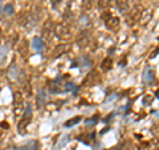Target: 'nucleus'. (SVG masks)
I'll use <instances>...</instances> for the list:
<instances>
[{
  "instance_id": "obj_13",
  "label": "nucleus",
  "mask_w": 159,
  "mask_h": 150,
  "mask_svg": "<svg viewBox=\"0 0 159 150\" xmlns=\"http://www.w3.org/2000/svg\"><path fill=\"white\" fill-rule=\"evenodd\" d=\"M7 47L6 45H0V61H2L3 59H6V56H7Z\"/></svg>"
},
{
  "instance_id": "obj_15",
  "label": "nucleus",
  "mask_w": 159,
  "mask_h": 150,
  "mask_svg": "<svg viewBox=\"0 0 159 150\" xmlns=\"http://www.w3.org/2000/svg\"><path fill=\"white\" fill-rule=\"evenodd\" d=\"M20 105L21 104V94H20L19 92L17 93H15V105Z\"/></svg>"
},
{
  "instance_id": "obj_16",
  "label": "nucleus",
  "mask_w": 159,
  "mask_h": 150,
  "mask_svg": "<svg viewBox=\"0 0 159 150\" xmlns=\"http://www.w3.org/2000/svg\"><path fill=\"white\" fill-rule=\"evenodd\" d=\"M110 63H111V60H110V59H106L105 61H103V67H102V68L105 69V71H107L109 67H110V65H109V64H110Z\"/></svg>"
},
{
  "instance_id": "obj_7",
  "label": "nucleus",
  "mask_w": 159,
  "mask_h": 150,
  "mask_svg": "<svg viewBox=\"0 0 159 150\" xmlns=\"http://www.w3.org/2000/svg\"><path fill=\"white\" fill-rule=\"evenodd\" d=\"M17 72H19L17 71V67L13 64V65L8 69V76H9V78H11V80H16L17 78Z\"/></svg>"
},
{
  "instance_id": "obj_12",
  "label": "nucleus",
  "mask_w": 159,
  "mask_h": 150,
  "mask_svg": "<svg viewBox=\"0 0 159 150\" xmlns=\"http://www.w3.org/2000/svg\"><path fill=\"white\" fill-rule=\"evenodd\" d=\"M27 51H28V47H27V41H21V44L19 45V52L23 54H27Z\"/></svg>"
},
{
  "instance_id": "obj_19",
  "label": "nucleus",
  "mask_w": 159,
  "mask_h": 150,
  "mask_svg": "<svg viewBox=\"0 0 159 150\" xmlns=\"http://www.w3.org/2000/svg\"><path fill=\"white\" fill-rule=\"evenodd\" d=\"M155 96H157V97H158V98H159V91H158V92H157V93H155Z\"/></svg>"
},
{
  "instance_id": "obj_10",
  "label": "nucleus",
  "mask_w": 159,
  "mask_h": 150,
  "mask_svg": "<svg viewBox=\"0 0 159 150\" xmlns=\"http://www.w3.org/2000/svg\"><path fill=\"white\" fill-rule=\"evenodd\" d=\"M68 141H69V136H68V134H64V136L61 137V141H60V143H57V145H56V148H54V149H56V150H57V149H61V148H62L64 145H65Z\"/></svg>"
},
{
  "instance_id": "obj_6",
  "label": "nucleus",
  "mask_w": 159,
  "mask_h": 150,
  "mask_svg": "<svg viewBox=\"0 0 159 150\" xmlns=\"http://www.w3.org/2000/svg\"><path fill=\"white\" fill-rule=\"evenodd\" d=\"M32 47L34 48V51H37V52H41V49L44 48V44L41 41V39L40 37H34L32 40Z\"/></svg>"
},
{
  "instance_id": "obj_17",
  "label": "nucleus",
  "mask_w": 159,
  "mask_h": 150,
  "mask_svg": "<svg viewBox=\"0 0 159 150\" xmlns=\"http://www.w3.org/2000/svg\"><path fill=\"white\" fill-rule=\"evenodd\" d=\"M3 16H4V11H3V8L0 7V20L3 19Z\"/></svg>"
},
{
  "instance_id": "obj_2",
  "label": "nucleus",
  "mask_w": 159,
  "mask_h": 150,
  "mask_svg": "<svg viewBox=\"0 0 159 150\" xmlns=\"http://www.w3.org/2000/svg\"><path fill=\"white\" fill-rule=\"evenodd\" d=\"M56 35L60 39L66 40V39L70 37V31H69V28L65 26V24H58L56 27Z\"/></svg>"
},
{
  "instance_id": "obj_4",
  "label": "nucleus",
  "mask_w": 159,
  "mask_h": 150,
  "mask_svg": "<svg viewBox=\"0 0 159 150\" xmlns=\"http://www.w3.org/2000/svg\"><path fill=\"white\" fill-rule=\"evenodd\" d=\"M36 101H37V105H40V106H43V105L47 102V94H45V91H43V89H41V91H39Z\"/></svg>"
},
{
  "instance_id": "obj_8",
  "label": "nucleus",
  "mask_w": 159,
  "mask_h": 150,
  "mask_svg": "<svg viewBox=\"0 0 159 150\" xmlns=\"http://www.w3.org/2000/svg\"><path fill=\"white\" fill-rule=\"evenodd\" d=\"M118 8L121 12H126L129 9V4L126 3V0H118Z\"/></svg>"
},
{
  "instance_id": "obj_1",
  "label": "nucleus",
  "mask_w": 159,
  "mask_h": 150,
  "mask_svg": "<svg viewBox=\"0 0 159 150\" xmlns=\"http://www.w3.org/2000/svg\"><path fill=\"white\" fill-rule=\"evenodd\" d=\"M31 118H32V108H31V105H27V110H25L24 116L21 117V120L19 121V125H17V129H19L20 134L25 133V129L28 126V124L31 122Z\"/></svg>"
},
{
  "instance_id": "obj_5",
  "label": "nucleus",
  "mask_w": 159,
  "mask_h": 150,
  "mask_svg": "<svg viewBox=\"0 0 159 150\" xmlns=\"http://www.w3.org/2000/svg\"><path fill=\"white\" fill-rule=\"evenodd\" d=\"M39 143L36 141H29L27 145H24L21 148H17V150H37Z\"/></svg>"
},
{
  "instance_id": "obj_9",
  "label": "nucleus",
  "mask_w": 159,
  "mask_h": 150,
  "mask_svg": "<svg viewBox=\"0 0 159 150\" xmlns=\"http://www.w3.org/2000/svg\"><path fill=\"white\" fill-rule=\"evenodd\" d=\"M3 11H4V15H7V16H12L15 12L12 4H6V7H3Z\"/></svg>"
},
{
  "instance_id": "obj_11",
  "label": "nucleus",
  "mask_w": 159,
  "mask_h": 150,
  "mask_svg": "<svg viewBox=\"0 0 159 150\" xmlns=\"http://www.w3.org/2000/svg\"><path fill=\"white\" fill-rule=\"evenodd\" d=\"M80 121H81V117H74V118L69 120V121H66V122H65V126H66V128L74 126V125H76V124H78Z\"/></svg>"
},
{
  "instance_id": "obj_14",
  "label": "nucleus",
  "mask_w": 159,
  "mask_h": 150,
  "mask_svg": "<svg viewBox=\"0 0 159 150\" xmlns=\"http://www.w3.org/2000/svg\"><path fill=\"white\" fill-rule=\"evenodd\" d=\"M77 89H78V87H76L74 84H66L65 91H69V92H77Z\"/></svg>"
},
{
  "instance_id": "obj_3",
  "label": "nucleus",
  "mask_w": 159,
  "mask_h": 150,
  "mask_svg": "<svg viewBox=\"0 0 159 150\" xmlns=\"http://www.w3.org/2000/svg\"><path fill=\"white\" fill-rule=\"evenodd\" d=\"M152 78H154V71L150 67H147L145 69V72H143V80H145L146 82H151Z\"/></svg>"
},
{
  "instance_id": "obj_18",
  "label": "nucleus",
  "mask_w": 159,
  "mask_h": 150,
  "mask_svg": "<svg viewBox=\"0 0 159 150\" xmlns=\"http://www.w3.org/2000/svg\"><path fill=\"white\" fill-rule=\"evenodd\" d=\"M2 128H6V129H8V124H7V122H2Z\"/></svg>"
}]
</instances>
